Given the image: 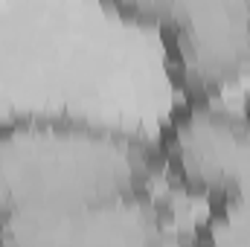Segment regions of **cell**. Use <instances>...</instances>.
<instances>
[{"instance_id":"obj_3","label":"cell","mask_w":250,"mask_h":247,"mask_svg":"<svg viewBox=\"0 0 250 247\" xmlns=\"http://www.w3.org/2000/svg\"><path fill=\"white\" fill-rule=\"evenodd\" d=\"M157 32L181 99H221L250 73V0H184Z\"/></svg>"},{"instance_id":"obj_5","label":"cell","mask_w":250,"mask_h":247,"mask_svg":"<svg viewBox=\"0 0 250 247\" xmlns=\"http://www.w3.org/2000/svg\"><path fill=\"white\" fill-rule=\"evenodd\" d=\"M102 3L117 18L137 26H151V29L166 26L184 6V0H102Z\"/></svg>"},{"instance_id":"obj_2","label":"cell","mask_w":250,"mask_h":247,"mask_svg":"<svg viewBox=\"0 0 250 247\" xmlns=\"http://www.w3.org/2000/svg\"><path fill=\"white\" fill-rule=\"evenodd\" d=\"M154 151L160 175L207 206L250 189V117L221 99H181L160 125Z\"/></svg>"},{"instance_id":"obj_6","label":"cell","mask_w":250,"mask_h":247,"mask_svg":"<svg viewBox=\"0 0 250 247\" xmlns=\"http://www.w3.org/2000/svg\"><path fill=\"white\" fill-rule=\"evenodd\" d=\"M12 195H9V186H6V175H3V166H0V227L6 221H12Z\"/></svg>"},{"instance_id":"obj_4","label":"cell","mask_w":250,"mask_h":247,"mask_svg":"<svg viewBox=\"0 0 250 247\" xmlns=\"http://www.w3.org/2000/svg\"><path fill=\"white\" fill-rule=\"evenodd\" d=\"M172 212L151 192L123 204L59 218H15L0 227V245H160L169 239Z\"/></svg>"},{"instance_id":"obj_1","label":"cell","mask_w":250,"mask_h":247,"mask_svg":"<svg viewBox=\"0 0 250 247\" xmlns=\"http://www.w3.org/2000/svg\"><path fill=\"white\" fill-rule=\"evenodd\" d=\"M0 166L12 195V221L123 204L151 192L154 178H160L154 143L70 114L3 120Z\"/></svg>"}]
</instances>
